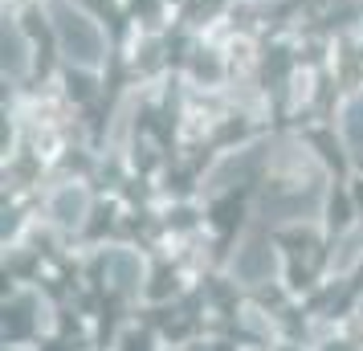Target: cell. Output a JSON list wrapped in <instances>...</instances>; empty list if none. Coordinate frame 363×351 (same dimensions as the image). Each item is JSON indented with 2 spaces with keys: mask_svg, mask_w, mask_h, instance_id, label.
<instances>
[{
  "mask_svg": "<svg viewBox=\"0 0 363 351\" xmlns=\"http://www.w3.org/2000/svg\"><path fill=\"white\" fill-rule=\"evenodd\" d=\"M45 13H50L57 50L66 53L78 69H99L106 62V33L99 29L94 17H86L82 9L69 4V0H50Z\"/></svg>",
  "mask_w": 363,
  "mask_h": 351,
  "instance_id": "obj_1",
  "label": "cell"
},
{
  "mask_svg": "<svg viewBox=\"0 0 363 351\" xmlns=\"http://www.w3.org/2000/svg\"><path fill=\"white\" fill-rule=\"evenodd\" d=\"M269 269H274V253H269V245H262V241L245 245L241 257H237V278H245V282H265Z\"/></svg>",
  "mask_w": 363,
  "mask_h": 351,
  "instance_id": "obj_2",
  "label": "cell"
},
{
  "mask_svg": "<svg viewBox=\"0 0 363 351\" xmlns=\"http://www.w3.org/2000/svg\"><path fill=\"white\" fill-rule=\"evenodd\" d=\"M53 217L62 221V225H82V217H86V196L78 192V188H66V192L53 201Z\"/></svg>",
  "mask_w": 363,
  "mask_h": 351,
  "instance_id": "obj_3",
  "label": "cell"
},
{
  "mask_svg": "<svg viewBox=\"0 0 363 351\" xmlns=\"http://www.w3.org/2000/svg\"><path fill=\"white\" fill-rule=\"evenodd\" d=\"M106 269H111V278H115L118 290H135L139 286V262H135L131 253H111L106 257Z\"/></svg>",
  "mask_w": 363,
  "mask_h": 351,
  "instance_id": "obj_4",
  "label": "cell"
},
{
  "mask_svg": "<svg viewBox=\"0 0 363 351\" xmlns=\"http://www.w3.org/2000/svg\"><path fill=\"white\" fill-rule=\"evenodd\" d=\"M343 135H347V143H351V151L363 155V94L343 106Z\"/></svg>",
  "mask_w": 363,
  "mask_h": 351,
  "instance_id": "obj_5",
  "label": "cell"
},
{
  "mask_svg": "<svg viewBox=\"0 0 363 351\" xmlns=\"http://www.w3.org/2000/svg\"><path fill=\"white\" fill-rule=\"evenodd\" d=\"M25 37H21V29L17 25H4V69L9 74H21L25 69Z\"/></svg>",
  "mask_w": 363,
  "mask_h": 351,
  "instance_id": "obj_6",
  "label": "cell"
},
{
  "mask_svg": "<svg viewBox=\"0 0 363 351\" xmlns=\"http://www.w3.org/2000/svg\"><path fill=\"white\" fill-rule=\"evenodd\" d=\"M25 331H29V315H25V306H13L9 318H4V335H9V339H21Z\"/></svg>",
  "mask_w": 363,
  "mask_h": 351,
  "instance_id": "obj_7",
  "label": "cell"
},
{
  "mask_svg": "<svg viewBox=\"0 0 363 351\" xmlns=\"http://www.w3.org/2000/svg\"><path fill=\"white\" fill-rule=\"evenodd\" d=\"M167 290H176V278H172L167 269H160V274H155V286H151V294H155V299H164Z\"/></svg>",
  "mask_w": 363,
  "mask_h": 351,
  "instance_id": "obj_8",
  "label": "cell"
},
{
  "mask_svg": "<svg viewBox=\"0 0 363 351\" xmlns=\"http://www.w3.org/2000/svg\"><path fill=\"white\" fill-rule=\"evenodd\" d=\"M127 351H147V339H143V335H135L131 343H127Z\"/></svg>",
  "mask_w": 363,
  "mask_h": 351,
  "instance_id": "obj_9",
  "label": "cell"
},
{
  "mask_svg": "<svg viewBox=\"0 0 363 351\" xmlns=\"http://www.w3.org/2000/svg\"><path fill=\"white\" fill-rule=\"evenodd\" d=\"M330 351H347V347H330Z\"/></svg>",
  "mask_w": 363,
  "mask_h": 351,
  "instance_id": "obj_10",
  "label": "cell"
}]
</instances>
